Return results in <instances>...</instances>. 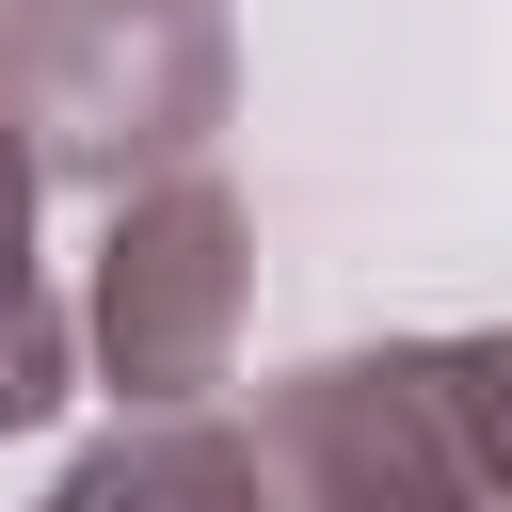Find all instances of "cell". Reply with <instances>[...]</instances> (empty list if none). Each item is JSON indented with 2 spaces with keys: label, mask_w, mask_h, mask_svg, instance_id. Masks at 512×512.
<instances>
[{
  "label": "cell",
  "mask_w": 512,
  "mask_h": 512,
  "mask_svg": "<svg viewBox=\"0 0 512 512\" xmlns=\"http://www.w3.org/2000/svg\"><path fill=\"white\" fill-rule=\"evenodd\" d=\"M240 304H256V224L240 192L192 160V176H144L96 240V304H80V352L112 400H208L240 368Z\"/></svg>",
  "instance_id": "3"
},
{
  "label": "cell",
  "mask_w": 512,
  "mask_h": 512,
  "mask_svg": "<svg viewBox=\"0 0 512 512\" xmlns=\"http://www.w3.org/2000/svg\"><path fill=\"white\" fill-rule=\"evenodd\" d=\"M32 512H272V464H256V432H224L208 400H128Z\"/></svg>",
  "instance_id": "4"
},
{
  "label": "cell",
  "mask_w": 512,
  "mask_h": 512,
  "mask_svg": "<svg viewBox=\"0 0 512 512\" xmlns=\"http://www.w3.org/2000/svg\"><path fill=\"white\" fill-rule=\"evenodd\" d=\"M256 464L272 512H512V480L464 432L448 336H384V352H320L256 400Z\"/></svg>",
  "instance_id": "2"
},
{
  "label": "cell",
  "mask_w": 512,
  "mask_h": 512,
  "mask_svg": "<svg viewBox=\"0 0 512 512\" xmlns=\"http://www.w3.org/2000/svg\"><path fill=\"white\" fill-rule=\"evenodd\" d=\"M32 208H48V160H32V144H16V112H0V432H48V416H64V384H80V320L48 304Z\"/></svg>",
  "instance_id": "5"
},
{
  "label": "cell",
  "mask_w": 512,
  "mask_h": 512,
  "mask_svg": "<svg viewBox=\"0 0 512 512\" xmlns=\"http://www.w3.org/2000/svg\"><path fill=\"white\" fill-rule=\"evenodd\" d=\"M448 384H464V432H480V464L512 480V320H496V336H448Z\"/></svg>",
  "instance_id": "6"
},
{
  "label": "cell",
  "mask_w": 512,
  "mask_h": 512,
  "mask_svg": "<svg viewBox=\"0 0 512 512\" xmlns=\"http://www.w3.org/2000/svg\"><path fill=\"white\" fill-rule=\"evenodd\" d=\"M0 112L48 160V192L128 208L144 176H192L240 112L224 0H0Z\"/></svg>",
  "instance_id": "1"
}]
</instances>
